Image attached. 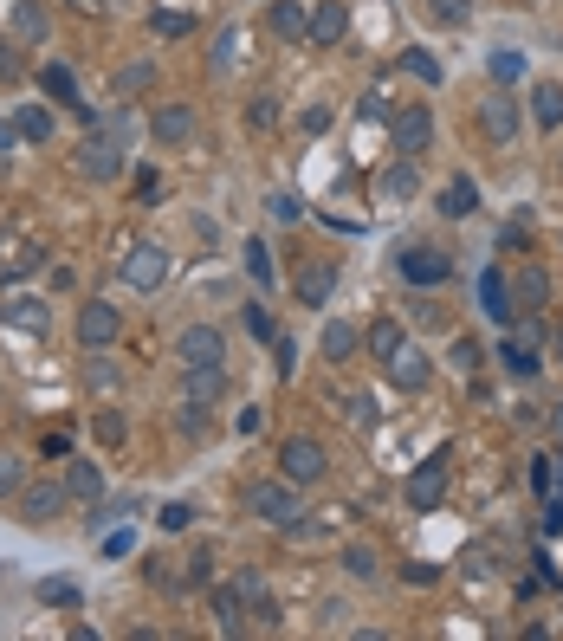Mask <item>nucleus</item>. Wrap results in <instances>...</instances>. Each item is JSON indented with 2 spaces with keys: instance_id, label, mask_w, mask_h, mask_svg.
Masks as SVG:
<instances>
[{
  "instance_id": "obj_1",
  "label": "nucleus",
  "mask_w": 563,
  "mask_h": 641,
  "mask_svg": "<svg viewBox=\"0 0 563 641\" xmlns=\"http://www.w3.org/2000/svg\"><path fill=\"white\" fill-rule=\"evenodd\" d=\"M246 512L285 531V525H298L305 499H298V486H292V480H253V493H246Z\"/></svg>"
},
{
  "instance_id": "obj_2",
  "label": "nucleus",
  "mask_w": 563,
  "mask_h": 641,
  "mask_svg": "<svg viewBox=\"0 0 563 641\" xmlns=\"http://www.w3.org/2000/svg\"><path fill=\"white\" fill-rule=\"evenodd\" d=\"M175 357H182V370H221L227 363V344L214 324H188L182 337H175Z\"/></svg>"
},
{
  "instance_id": "obj_3",
  "label": "nucleus",
  "mask_w": 563,
  "mask_h": 641,
  "mask_svg": "<svg viewBox=\"0 0 563 641\" xmlns=\"http://www.w3.org/2000/svg\"><path fill=\"white\" fill-rule=\"evenodd\" d=\"M279 467H285V480H292V486H311V480H324V467H331V460H324V447H318V441L292 434V441L279 447Z\"/></svg>"
},
{
  "instance_id": "obj_4",
  "label": "nucleus",
  "mask_w": 563,
  "mask_h": 641,
  "mask_svg": "<svg viewBox=\"0 0 563 641\" xmlns=\"http://www.w3.org/2000/svg\"><path fill=\"white\" fill-rule=\"evenodd\" d=\"M441 499H447V447L408 473V506H415V512H434Z\"/></svg>"
},
{
  "instance_id": "obj_5",
  "label": "nucleus",
  "mask_w": 563,
  "mask_h": 641,
  "mask_svg": "<svg viewBox=\"0 0 563 641\" xmlns=\"http://www.w3.org/2000/svg\"><path fill=\"white\" fill-rule=\"evenodd\" d=\"M395 266H402L408 285H441L447 272H453V259H447L441 247H402V259H395Z\"/></svg>"
},
{
  "instance_id": "obj_6",
  "label": "nucleus",
  "mask_w": 563,
  "mask_h": 641,
  "mask_svg": "<svg viewBox=\"0 0 563 641\" xmlns=\"http://www.w3.org/2000/svg\"><path fill=\"white\" fill-rule=\"evenodd\" d=\"M149 136L169 143V149L195 143V111H188V104H156V111H149Z\"/></svg>"
},
{
  "instance_id": "obj_7",
  "label": "nucleus",
  "mask_w": 563,
  "mask_h": 641,
  "mask_svg": "<svg viewBox=\"0 0 563 641\" xmlns=\"http://www.w3.org/2000/svg\"><path fill=\"white\" fill-rule=\"evenodd\" d=\"M117 331H123V318H117V305H85L78 311V344L85 350H104V344H117Z\"/></svg>"
},
{
  "instance_id": "obj_8",
  "label": "nucleus",
  "mask_w": 563,
  "mask_h": 641,
  "mask_svg": "<svg viewBox=\"0 0 563 641\" xmlns=\"http://www.w3.org/2000/svg\"><path fill=\"white\" fill-rule=\"evenodd\" d=\"M544 305H551V272H544V266H525V272L512 279V311H518V318H538Z\"/></svg>"
},
{
  "instance_id": "obj_9",
  "label": "nucleus",
  "mask_w": 563,
  "mask_h": 641,
  "mask_svg": "<svg viewBox=\"0 0 563 641\" xmlns=\"http://www.w3.org/2000/svg\"><path fill=\"white\" fill-rule=\"evenodd\" d=\"M117 169H123V149L111 143V136H85V143H78V175H91V182H111Z\"/></svg>"
},
{
  "instance_id": "obj_10",
  "label": "nucleus",
  "mask_w": 563,
  "mask_h": 641,
  "mask_svg": "<svg viewBox=\"0 0 563 641\" xmlns=\"http://www.w3.org/2000/svg\"><path fill=\"white\" fill-rule=\"evenodd\" d=\"M123 279H130L136 292H156V285L169 279V253H162V247H136L130 259H123Z\"/></svg>"
},
{
  "instance_id": "obj_11",
  "label": "nucleus",
  "mask_w": 563,
  "mask_h": 641,
  "mask_svg": "<svg viewBox=\"0 0 563 641\" xmlns=\"http://www.w3.org/2000/svg\"><path fill=\"white\" fill-rule=\"evenodd\" d=\"M479 124H486V136L499 149H512V136H518V104L505 98V91H492L486 104H479Z\"/></svg>"
},
{
  "instance_id": "obj_12",
  "label": "nucleus",
  "mask_w": 563,
  "mask_h": 641,
  "mask_svg": "<svg viewBox=\"0 0 563 641\" xmlns=\"http://www.w3.org/2000/svg\"><path fill=\"white\" fill-rule=\"evenodd\" d=\"M479 311H486L492 324H512V318H518V311H512V285H505V272H499V266L479 272Z\"/></svg>"
},
{
  "instance_id": "obj_13",
  "label": "nucleus",
  "mask_w": 563,
  "mask_h": 641,
  "mask_svg": "<svg viewBox=\"0 0 563 641\" xmlns=\"http://www.w3.org/2000/svg\"><path fill=\"white\" fill-rule=\"evenodd\" d=\"M343 33H350V7L343 0H318L311 7V46H343Z\"/></svg>"
},
{
  "instance_id": "obj_14",
  "label": "nucleus",
  "mask_w": 563,
  "mask_h": 641,
  "mask_svg": "<svg viewBox=\"0 0 563 641\" xmlns=\"http://www.w3.org/2000/svg\"><path fill=\"white\" fill-rule=\"evenodd\" d=\"M395 143H402V156H428V143H434V117L421 111V104H415V111H402V117H395Z\"/></svg>"
},
{
  "instance_id": "obj_15",
  "label": "nucleus",
  "mask_w": 563,
  "mask_h": 641,
  "mask_svg": "<svg viewBox=\"0 0 563 641\" xmlns=\"http://www.w3.org/2000/svg\"><path fill=\"white\" fill-rule=\"evenodd\" d=\"M65 499H72L65 486H26V493H20V518H26V525H46V518L65 512Z\"/></svg>"
},
{
  "instance_id": "obj_16",
  "label": "nucleus",
  "mask_w": 563,
  "mask_h": 641,
  "mask_svg": "<svg viewBox=\"0 0 563 641\" xmlns=\"http://www.w3.org/2000/svg\"><path fill=\"white\" fill-rule=\"evenodd\" d=\"M7 26H13V39H20V46H39V39H46V7H39V0H13Z\"/></svg>"
},
{
  "instance_id": "obj_17",
  "label": "nucleus",
  "mask_w": 563,
  "mask_h": 641,
  "mask_svg": "<svg viewBox=\"0 0 563 641\" xmlns=\"http://www.w3.org/2000/svg\"><path fill=\"white\" fill-rule=\"evenodd\" d=\"M531 117H538V130H563V85L557 78L531 85Z\"/></svg>"
},
{
  "instance_id": "obj_18",
  "label": "nucleus",
  "mask_w": 563,
  "mask_h": 641,
  "mask_svg": "<svg viewBox=\"0 0 563 641\" xmlns=\"http://www.w3.org/2000/svg\"><path fill=\"white\" fill-rule=\"evenodd\" d=\"M65 493L85 499V506H98V499H104V473H98V460H72V473H65Z\"/></svg>"
},
{
  "instance_id": "obj_19",
  "label": "nucleus",
  "mask_w": 563,
  "mask_h": 641,
  "mask_svg": "<svg viewBox=\"0 0 563 641\" xmlns=\"http://www.w3.org/2000/svg\"><path fill=\"white\" fill-rule=\"evenodd\" d=\"M214 616H221V635H246V590L240 583L214 590Z\"/></svg>"
},
{
  "instance_id": "obj_20",
  "label": "nucleus",
  "mask_w": 563,
  "mask_h": 641,
  "mask_svg": "<svg viewBox=\"0 0 563 641\" xmlns=\"http://www.w3.org/2000/svg\"><path fill=\"white\" fill-rule=\"evenodd\" d=\"M292 292H298V305H324V298L337 292V266H305Z\"/></svg>"
},
{
  "instance_id": "obj_21",
  "label": "nucleus",
  "mask_w": 563,
  "mask_h": 641,
  "mask_svg": "<svg viewBox=\"0 0 563 641\" xmlns=\"http://www.w3.org/2000/svg\"><path fill=\"white\" fill-rule=\"evenodd\" d=\"M266 26H272L279 39H298V46L311 39V13H305V7H292V0H279V7H272V13H266Z\"/></svg>"
},
{
  "instance_id": "obj_22",
  "label": "nucleus",
  "mask_w": 563,
  "mask_h": 641,
  "mask_svg": "<svg viewBox=\"0 0 563 641\" xmlns=\"http://www.w3.org/2000/svg\"><path fill=\"white\" fill-rule=\"evenodd\" d=\"M473 208H479V188H473V175H453V182L441 188V214H447V221H466Z\"/></svg>"
},
{
  "instance_id": "obj_23",
  "label": "nucleus",
  "mask_w": 563,
  "mask_h": 641,
  "mask_svg": "<svg viewBox=\"0 0 563 641\" xmlns=\"http://www.w3.org/2000/svg\"><path fill=\"white\" fill-rule=\"evenodd\" d=\"M389 376H395L402 389H421V383H428V357H421L415 344H402V350L389 357Z\"/></svg>"
},
{
  "instance_id": "obj_24",
  "label": "nucleus",
  "mask_w": 563,
  "mask_h": 641,
  "mask_svg": "<svg viewBox=\"0 0 563 641\" xmlns=\"http://www.w3.org/2000/svg\"><path fill=\"white\" fill-rule=\"evenodd\" d=\"M363 344H369V350H376V357H382V363H389V357H395V350H402V344H408V337H402V324H395V318H376V324H369V337H363Z\"/></svg>"
},
{
  "instance_id": "obj_25",
  "label": "nucleus",
  "mask_w": 563,
  "mask_h": 641,
  "mask_svg": "<svg viewBox=\"0 0 563 641\" xmlns=\"http://www.w3.org/2000/svg\"><path fill=\"white\" fill-rule=\"evenodd\" d=\"M324 357H331V363H350L356 357V324H324Z\"/></svg>"
},
{
  "instance_id": "obj_26",
  "label": "nucleus",
  "mask_w": 563,
  "mask_h": 641,
  "mask_svg": "<svg viewBox=\"0 0 563 641\" xmlns=\"http://www.w3.org/2000/svg\"><path fill=\"white\" fill-rule=\"evenodd\" d=\"M13 130H20L26 143H52V111H39V104H26V111L13 117Z\"/></svg>"
},
{
  "instance_id": "obj_27",
  "label": "nucleus",
  "mask_w": 563,
  "mask_h": 641,
  "mask_svg": "<svg viewBox=\"0 0 563 641\" xmlns=\"http://www.w3.org/2000/svg\"><path fill=\"white\" fill-rule=\"evenodd\" d=\"M402 72H408V78H421V85H441V59H434V52H421V46H408V52H402Z\"/></svg>"
},
{
  "instance_id": "obj_28",
  "label": "nucleus",
  "mask_w": 563,
  "mask_h": 641,
  "mask_svg": "<svg viewBox=\"0 0 563 641\" xmlns=\"http://www.w3.org/2000/svg\"><path fill=\"white\" fill-rule=\"evenodd\" d=\"M39 603H52V609H78L85 596H78V583H72V577H46V583H39Z\"/></svg>"
},
{
  "instance_id": "obj_29",
  "label": "nucleus",
  "mask_w": 563,
  "mask_h": 641,
  "mask_svg": "<svg viewBox=\"0 0 563 641\" xmlns=\"http://www.w3.org/2000/svg\"><path fill=\"white\" fill-rule=\"evenodd\" d=\"M39 78H46V91H52V98H65V104H72V111H78V104H85V98H78V78H72V65H46V72H39Z\"/></svg>"
},
{
  "instance_id": "obj_30",
  "label": "nucleus",
  "mask_w": 563,
  "mask_h": 641,
  "mask_svg": "<svg viewBox=\"0 0 563 641\" xmlns=\"http://www.w3.org/2000/svg\"><path fill=\"white\" fill-rule=\"evenodd\" d=\"M227 376L221 370H188V402H221Z\"/></svg>"
},
{
  "instance_id": "obj_31",
  "label": "nucleus",
  "mask_w": 563,
  "mask_h": 641,
  "mask_svg": "<svg viewBox=\"0 0 563 641\" xmlns=\"http://www.w3.org/2000/svg\"><path fill=\"white\" fill-rule=\"evenodd\" d=\"M382 195H415V156H402V162L382 169Z\"/></svg>"
},
{
  "instance_id": "obj_32",
  "label": "nucleus",
  "mask_w": 563,
  "mask_h": 641,
  "mask_svg": "<svg viewBox=\"0 0 563 641\" xmlns=\"http://www.w3.org/2000/svg\"><path fill=\"white\" fill-rule=\"evenodd\" d=\"M20 493H26V460L0 454V499H20Z\"/></svg>"
},
{
  "instance_id": "obj_33",
  "label": "nucleus",
  "mask_w": 563,
  "mask_h": 641,
  "mask_svg": "<svg viewBox=\"0 0 563 641\" xmlns=\"http://www.w3.org/2000/svg\"><path fill=\"white\" fill-rule=\"evenodd\" d=\"M246 272H253V285H272V247L266 240H246Z\"/></svg>"
},
{
  "instance_id": "obj_34",
  "label": "nucleus",
  "mask_w": 563,
  "mask_h": 641,
  "mask_svg": "<svg viewBox=\"0 0 563 641\" xmlns=\"http://www.w3.org/2000/svg\"><path fill=\"white\" fill-rule=\"evenodd\" d=\"M343 570H350L356 583H369L376 577V551H369V544H350V551H343Z\"/></svg>"
},
{
  "instance_id": "obj_35",
  "label": "nucleus",
  "mask_w": 563,
  "mask_h": 641,
  "mask_svg": "<svg viewBox=\"0 0 563 641\" xmlns=\"http://www.w3.org/2000/svg\"><path fill=\"white\" fill-rule=\"evenodd\" d=\"M492 78H499V85H518V78H525V59H518V52H492Z\"/></svg>"
},
{
  "instance_id": "obj_36",
  "label": "nucleus",
  "mask_w": 563,
  "mask_h": 641,
  "mask_svg": "<svg viewBox=\"0 0 563 641\" xmlns=\"http://www.w3.org/2000/svg\"><path fill=\"white\" fill-rule=\"evenodd\" d=\"M240 324H246V331H253V337H259V344H266V337H279V331H272V311H266V305H259V298H253V305H246V311H240Z\"/></svg>"
},
{
  "instance_id": "obj_37",
  "label": "nucleus",
  "mask_w": 563,
  "mask_h": 641,
  "mask_svg": "<svg viewBox=\"0 0 563 641\" xmlns=\"http://www.w3.org/2000/svg\"><path fill=\"white\" fill-rule=\"evenodd\" d=\"M531 486L551 499V486H557V454H538V460H531Z\"/></svg>"
},
{
  "instance_id": "obj_38",
  "label": "nucleus",
  "mask_w": 563,
  "mask_h": 641,
  "mask_svg": "<svg viewBox=\"0 0 563 641\" xmlns=\"http://www.w3.org/2000/svg\"><path fill=\"white\" fill-rule=\"evenodd\" d=\"M188 525H195V506H188V499L162 506V531H188Z\"/></svg>"
},
{
  "instance_id": "obj_39",
  "label": "nucleus",
  "mask_w": 563,
  "mask_h": 641,
  "mask_svg": "<svg viewBox=\"0 0 563 641\" xmlns=\"http://www.w3.org/2000/svg\"><path fill=\"white\" fill-rule=\"evenodd\" d=\"M182 564H188V590H201V583H208V577H214V557H208V551H195V557H182Z\"/></svg>"
},
{
  "instance_id": "obj_40",
  "label": "nucleus",
  "mask_w": 563,
  "mask_h": 641,
  "mask_svg": "<svg viewBox=\"0 0 563 641\" xmlns=\"http://www.w3.org/2000/svg\"><path fill=\"white\" fill-rule=\"evenodd\" d=\"M428 7H434V20H441V26H460L466 13H473L466 0H428Z\"/></svg>"
},
{
  "instance_id": "obj_41",
  "label": "nucleus",
  "mask_w": 563,
  "mask_h": 641,
  "mask_svg": "<svg viewBox=\"0 0 563 641\" xmlns=\"http://www.w3.org/2000/svg\"><path fill=\"white\" fill-rule=\"evenodd\" d=\"M447 357H453V370H473V363H479V344H473V337H453Z\"/></svg>"
},
{
  "instance_id": "obj_42",
  "label": "nucleus",
  "mask_w": 563,
  "mask_h": 641,
  "mask_svg": "<svg viewBox=\"0 0 563 641\" xmlns=\"http://www.w3.org/2000/svg\"><path fill=\"white\" fill-rule=\"evenodd\" d=\"M149 26H156V33H162V39H182V33H195V26H188V20H182V13H156V20H149Z\"/></svg>"
},
{
  "instance_id": "obj_43",
  "label": "nucleus",
  "mask_w": 563,
  "mask_h": 641,
  "mask_svg": "<svg viewBox=\"0 0 563 641\" xmlns=\"http://www.w3.org/2000/svg\"><path fill=\"white\" fill-rule=\"evenodd\" d=\"M149 78H156V72H149V65H123V72H117V91H143Z\"/></svg>"
},
{
  "instance_id": "obj_44",
  "label": "nucleus",
  "mask_w": 563,
  "mask_h": 641,
  "mask_svg": "<svg viewBox=\"0 0 563 641\" xmlns=\"http://www.w3.org/2000/svg\"><path fill=\"white\" fill-rule=\"evenodd\" d=\"M343 415H350L356 428H369V421H376V402H369V395H356V402H343Z\"/></svg>"
},
{
  "instance_id": "obj_45",
  "label": "nucleus",
  "mask_w": 563,
  "mask_h": 641,
  "mask_svg": "<svg viewBox=\"0 0 563 641\" xmlns=\"http://www.w3.org/2000/svg\"><path fill=\"white\" fill-rule=\"evenodd\" d=\"M272 117H279V111H272V98H253V104H246V124H253V130H266Z\"/></svg>"
},
{
  "instance_id": "obj_46",
  "label": "nucleus",
  "mask_w": 563,
  "mask_h": 641,
  "mask_svg": "<svg viewBox=\"0 0 563 641\" xmlns=\"http://www.w3.org/2000/svg\"><path fill=\"white\" fill-rule=\"evenodd\" d=\"M0 78H20V52H13V39H0Z\"/></svg>"
},
{
  "instance_id": "obj_47",
  "label": "nucleus",
  "mask_w": 563,
  "mask_h": 641,
  "mask_svg": "<svg viewBox=\"0 0 563 641\" xmlns=\"http://www.w3.org/2000/svg\"><path fill=\"white\" fill-rule=\"evenodd\" d=\"M272 214H279V221H298L305 208H298V195H272Z\"/></svg>"
},
{
  "instance_id": "obj_48",
  "label": "nucleus",
  "mask_w": 563,
  "mask_h": 641,
  "mask_svg": "<svg viewBox=\"0 0 563 641\" xmlns=\"http://www.w3.org/2000/svg\"><path fill=\"white\" fill-rule=\"evenodd\" d=\"M130 544H136L130 531H111V538H104V557H130Z\"/></svg>"
},
{
  "instance_id": "obj_49",
  "label": "nucleus",
  "mask_w": 563,
  "mask_h": 641,
  "mask_svg": "<svg viewBox=\"0 0 563 641\" xmlns=\"http://www.w3.org/2000/svg\"><path fill=\"white\" fill-rule=\"evenodd\" d=\"M272 350H279V376H292V357H298L292 337H272Z\"/></svg>"
},
{
  "instance_id": "obj_50",
  "label": "nucleus",
  "mask_w": 563,
  "mask_h": 641,
  "mask_svg": "<svg viewBox=\"0 0 563 641\" xmlns=\"http://www.w3.org/2000/svg\"><path fill=\"white\" fill-rule=\"evenodd\" d=\"M402 577H408V583H434V577H441V564H408Z\"/></svg>"
},
{
  "instance_id": "obj_51",
  "label": "nucleus",
  "mask_w": 563,
  "mask_h": 641,
  "mask_svg": "<svg viewBox=\"0 0 563 641\" xmlns=\"http://www.w3.org/2000/svg\"><path fill=\"white\" fill-rule=\"evenodd\" d=\"M13 143H20V130H13V124H0V156H7Z\"/></svg>"
},
{
  "instance_id": "obj_52",
  "label": "nucleus",
  "mask_w": 563,
  "mask_h": 641,
  "mask_svg": "<svg viewBox=\"0 0 563 641\" xmlns=\"http://www.w3.org/2000/svg\"><path fill=\"white\" fill-rule=\"evenodd\" d=\"M551 499H563V454H557V486H551Z\"/></svg>"
},
{
  "instance_id": "obj_53",
  "label": "nucleus",
  "mask_w": 563,
  "mask_h": 641,
  "mask_svg": "<svg viewBox=\"0 0 563 641\" xmlns=\"http://www.w3.org/2000/svg\"><path fill=\"white\" fill-rule=\"evenodd\" d=\"M78 7H98V0H78Z\"/></svg>"
},
{
  "instance_id": "obj_54",
  "label": "nucleus",
  "mask_w": 563,
  "mask_h": 641,
  "mask_svg": "<svg viewBox=\"0 0 563 641\" xmlns=\"http://www.w3.org/2000/svg\"><path fill=\"white\" fill-rule=\"evenodd\" d=\"M557 428H563V408H557Z\"/></svg>"
}]
</instances>
